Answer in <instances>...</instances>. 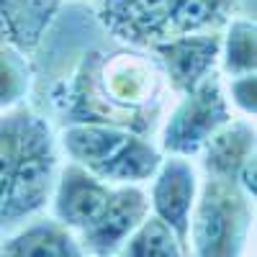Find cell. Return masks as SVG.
<instances>
[{
  "label": "cell",
  "instance_id": "obj_1",
  "mask_svg": "<svg viewBox=\"0 0 257 257\" xmlns=\"http://www.w3.org/2000/svg\"><path fill=\"white\" fill-rule=\"evenodd\" d=\"M57 144L44 118L29 113L21 152L0 208V229L13 226L44 208L57 185Z\"/></svg>",
  "mask_w": 257,
  "mask_h": 257
},
{
  "label": "cell",
  "instance_id": "obj_2",
  "mask_svg": "<svg viewBox=\"0 0 257 257\" xmlns=\"http://www.w3.org/2000/svg\"><path fill=\"white\" fill-rule=\"evenodd\" d=\"M249 231V203L239 183L208 178L193 203L190 231L196 257H239Z\"/></svg>",
  "mask_w": 257,
  "mask_h": 257
},
{
  "label": "cell",
  "instance_id": "obj_3",
  "mask_svg": "<svg viewBox=\"0 0 257 257\" xmlns=\"http://www.w3.org/2000/svg\"><path fill=\"white\" fill-rule=\"evenodd\" d=\"M231 121V105L221 88L216 72L208 75L201 85L183 93L180 103L173 108L162 126L160 147L167 155L190 157L201 152L206 142Z\"/></svg>",
  "mask_w": 257,
  "mask_h": 257
},
{
  "label": "cell",
  "instance_id": "obj_4",
  "mask_svg": "<svg viewBox=\"0 0 257 257\" xmlns=\"http://www.w3.org/2000/svg\"><path fill=\"white\" fill-rule=\"evenodd\" d=\"M149 49L162 62L170 85L183 95L193 90L196 85H201L208 75L216 72L221 36L216 31L178 34V36H165L155 41Z\"/></svg>",
  "mask_w": 257,
  "mask_h": 257
},
{
  "label": "cell",
  "instance_id": "obj_5",
  "mask_svg": "<svg viewBox=\"0 0 257 257\" xmlns=\"http://www.w3.org/2000/svg\"><path fill=\"white\" fill-rule=\"evenodd\" d=\"M149 198L137 185H121L108 193L98 219L82 229V247L95 257H111L123 247L132 231L147 219Z\"/></svg>",
  "mask_w": 257,
  "mask_h": 257
},
{
  "label": "cell",
  "instance_id": "obj_6",
  "mask_svg": "<svg viewBox=\"0 0 257 257\" xmlns=\"http://www.w3.org/2000/svg\"><path fill=\"white\" fill-rule=\"evenodd\" d=\"M196 193H198L196 170L185 157L170 155V160L160 162L152 183V193H149V203L155 208V216L162 219L175 231L183 249H188L190 213H193V203H196Z\"/></svg>",
  "mask_w": 257,
  "mask_h": 257
},
{
  "label": "cell",
  "instance_id": "obj_7",
  "mask_svg": "<svg viewBox=\"0 0 257 257\" xmlns=\"http://www.w3.org/2000/svg\"><path fill=\"white\" fill-rule=\"evenodd\" d=\"M178 0H100L98 18L113 36L137 47H152L167 36Z\"/></svg>",
  "mask_w": 257,
  "mask_h": 257
},
{
  "label": "cell",
  "instance_id": "obj_8",
  "mask_svg": "<svg viewBox=\"0 0 257 257\" xmlns=\"http://www.w3.org/2000/svg\"><path fill=\"white\" fill-rule=\"evenodd\" d=\"M108 183L90 170L72 162L57 175L54 185V213L67 229H88L108 201Z\"/></svg>",
  "mask_w": 257,
  "mask_h": 257
},
{
  "label": "cell",
  "instance_id": "obj_9",
  "mask_svg": "<svg viewBox=\"0 0 257 257\" xmlns=\"http://www.w3.org/2000/svg\"><path fill=\"white\" fill-rule=\"evenodd\" d=\"M249 157H254V128L249 121H229L203 147L208 178L229 183H239V173Z\"/></svg>",
  "mask_w": 257,
  "mask_h": 257
},
{
  "label": "cell",
  "instance_id": "obj_10",
  "mask_svg": "<svg viewBox=\"0 0 257 257\" xmlns=\"http://www.w3.org/2000/svg\"><path fill=\"white\" fill-rule=\"evenodd\" d=\"M132 128L98 123V121H77L62 132V147L72 157V162L82 165L85 170H95L108 160L116 149L123 144Z\"/></svg>",
  "mask_w": 257,
  "mask_h": 257
},
{
  "label": "cell",
  "instance_id": "obj_11",
  "mask_svg": "<svg viewBox=\"0 0 257 257\" xmlns=\"http://www.w3.org/2000/svg\"><path fill=\"white\" fill-rule=\"evenodd\" d=\"M160 162H162V155L152 142L144 139L142 134L128 132L123 144L95 170L93 175H98L100 180H108V183L132 185V183L149 180L157 173Z\"/></svg>",
  "mask_w": 257,
  "mask_h": 257
},
{
  "label": "cell",
  "instance_id": "obj_12",
  "mask_svg": "<svg viewBox=\"0 0 257 257\" xmlns=\"http://www.w3.org/2000/svg\"><path fill=\"white\" fill-rule=\"evenodd\" d=\"M3 257H85V252L64 224L36 221L3 244Z\"/></svg>",
  "mask_w": 257,
  "mask_h": 257
},
{
  "label": "cell",
  "instance_id": "obj_13",
  "mask_svg": "<svg viewBox=\"0 0 257 257\" xmlns=\"http://www.w3.org/2000/svg\"><path fill=\"white\" fill-rule=\"evenodd\" d=\"M59 0H0V21L8 41L18 49L34 47L49 26Z\"/></svg>",
  "mask_w": 257,
  "mask_h": 257
},
{
  "label": "cell",
  "instance_id": "obj_14",
  "mask_svg": "<svg viewBox=\"0 0 257 257\" xmlns=\"http://www.w3.org/2000/svg\"><path fill=\"white\" fill-rule=\"evenodd\" d=\"M234 0H178L170 16L167 36L216 31L231 16Z\"/></svg>",
  "mask_w": 257,
  "mask_h": 257
},
{
  "label": "cell",
  "instance_id": "obj_15",
  "mask_svg": "<svg viewBox=\"0 0 257 257\" xmlns=\"http://www.w3.org/2000/svg\"><path fill=\"white\" fill-rule=\"evenodd\" d=\"M221 70L231 75L254 72L257 67V26L249 18H231L229 29L221 36V52H219Z\"/></svg>",
  "mask_w": 257,
  "mask_h": 257
},
{
  "label": "cell",
  "instance_id": "obj_16",
  "mask_svg": "<svg viewBox=\"0 0 257 257\" xmlns=\"http://www.w3.org/2000/svg\"><path fill=\"white\" fill-rule=\"evenodd\" d=\"M123 244V257H183L185 252L175 231L149 213Z\"/></svg>",
  "mask_w": 257,
  "mask_h": 257
},
{
  "label": "cell",
  "instance_id": "obj_17",
  "mask_svg": "<svg viewBox=\"0 0 257 257\" xmlns=\"http://www.w3.org/2000/svg\"><path fill=\"white\" fill-rule=\"evenodd\" d=\"M31 70L18 47L11 41L0 44V111H8L29 93Z\"/></svg>",
  "mask_w": 257,
  "mask_h": 257
},
{
  "label": "cell",
  "instance_id": "obj_18",
  "mask_svg": "<svg viewBox=\"0 0 257 257\" xmlns=\"http://www.w3.org/2000/svg\"><path fill=\"white\" fill-rule=\"evenodd\" d=\"M31 111L21 108V111H11L0 118V208H3V198L13 175V167L21 152V139H24V128H26V118Z\"/></svg>",
  "mask_w": 257,
  "mask_h": 257
},
{
  "label": "cell",
  "instance_id": "obj_19",
  "mask_svg": "<svg viewBox=\"0 0 257 257\" xmlns=\"http://www.w3.org/2000/svg\"><path fill=\"white\" fill-rule=\"evenodd\" d=\"M234 103V108H239L244 116L257 113V75L244 72V75H231L229 77V98Z\"/></svg>",
  "mask_w": 257,
  "mask_h": 257
},
{
  "label": "cell",
  "instance_id": "obj_20",
  "mask_svg": "<svg viewBox=\"0 0 257 257\" xmlns=\"http://www.w3.org/2000/svg\"><path fill=\"white\" fill-rule=\"evenodd\" d=\"M8 41V34H6V26H3V21H0V44H6Z\"/></svg>",
  "mask_w": 257,
  "mask_h": 257
},
{
  "label": "cell",
  "instance_id": "obj_21",
  "mask_svg": "<svg viewBox=\"0 0 257 257\" xmlns=\"http://www.w3.org/2000/svg\"><path fill=\"white\" fill-rule=\"evenodd\" d=\"M0 257H3V254H0Z\"/></svg>",
  "mask_w": 257,
  "mask_h": 257
}]
</instances>
